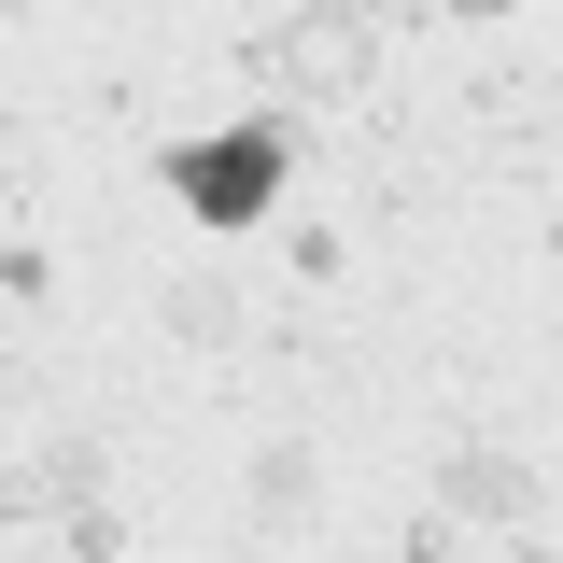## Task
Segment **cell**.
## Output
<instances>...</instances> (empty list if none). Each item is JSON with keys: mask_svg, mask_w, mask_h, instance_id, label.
Listing matches in <instances>:
<instances>
[{"mask_svg": "<svg viewBox=\"0 0 563 563\" xmlns=\"http://www.w3.org/2000/svg\"><path fill=\"white\" fill-rule=\"evenodd\" d=\"M169 324H184V339H240V296H225V268L169 282Z\"/></svg>", "mask_w": 563, "mask_h": 563, "instance_id": "8992f818", "label": "cell"}, {"mask_svg": "<svg viewBox=\"0 0 563 563\" xmlns=\"http://www.w3.org/2000/svg\"><path fill=\"white\" fill-rule=\"evenodd\" d=\"M70 507H99V451H85V437H57L29 479L0 493V521H70Z\"/></svg>", "mask_w": 563, "mask_h": 563, "instance_id": "277c9868", "label": "cell"}, {"mask_svg": "<svg viewBox=\"0 0 563 563\" xmlns=\"http://www.w3.org/2000/svg\"><path fill=\"white\" fill-rule=\"evenodd\" d=\"M310 493H324V465H310V451L282 437L268 465H254V521H310Z\"/></svg>", "mask_w": 563, "mask_h": 563, "instance_id": "5b68a950", "label": "cell"}, {"mask_svg": "<svg viewBox=\"0 0 563 563\" xmlns=\"http://www.w3.org/2000/svg\"><path fill=\"white\" fill-rule=\"evenodd\" d=\"M282 99H366V70H380V29L352 14V0H310V14H282L268 43H254Z\"/></svg>", "mask_w": 563, "mask_h": 563, "instance_id": "7a4b0ae2", "label": "cell"}, {"mask_svg": "<svg viewBox=\"0 0 563 563\" xmlns=\"http://www.w3.org/2000/svg\"><path fill=\"white\" fill-rule=\"evenodd\" d=\"M521 563H550V550H521Z\"/></svg>", "mask_w": 563, "mask_h": 563, "instance_id": "30bf717a", "label": "cell"}, {"mask_svg": "<svg viewBox=\"0 0 563 563\" xmlns=\"http://www.w3.org/2000/svg\"><path fill=\"white\" fill-rule=\"evenodd\" d=\"M282 169H296V128H225V141H184L169 155V198L198 211V225H254V211L282 198Z\"/></svg>", "mask_w": 563, "mask_h": 563, "instance_id": "6da1fadb", "label": "cell"}, {"mask_svg": "<svg viewBox=\"0 0 563 563\" xmlns=\"http://www.w3.org/2000/svg\"><path fill=\"white\" fill-rule=\"evenodd\" d=\"M0 14H29V0H0Z\"/></svg>", "mask_w": 563, "mask_h": 563, "instance_id": "9c48e42d", "label": "cell"}, {"mask_svg": "<svg viewBox=\"0 0 563 563\" xmlns=\"http://www.w3.org/2000/svg\"><path fill=\"white\" fill-rule=\"evenodd\" d=\"M451 14H521V0H451Z\"/></svg>", "mask_w": 563, "mask_h": 563, "instance_id": "ba28073f", "label": "cell"}, {"mask_svg": "<svg viewBox=\"0 0 563 563\" xmlns=\"http://www.w3.org/2000/svg\"><path fill=\"white\" fill-rule=\"evenodd\" d=\"M352 14H366V29H380V43H395V29H409V14H437V0H352Z\"/></svg>", "mask_w": 563, "mask_h": 563, "instance_id": "52a82bcc", "label": "cell"}, {"mask_svg": "<svg viewBox=\"0 0 563 563\" xmlns=\"http://www.w3.org/2000/svg\"><path fill=\"white\" fill-rule=\"evenodd\" d=\"M395 563H422V550H395Z\"/></svg>", "mask_w": 563, "mask_h": 563, "instance_id": "8fae6325", "label": "cell"}, {"mask_svg": "<svg viewBox=\"0 0 563 563\" xmlns=\"http://www.w3.org/2000/svg\"><path fill=\"white\" fill-rule=\"evenodd\" d=\"M437 507H451V521H536V507H550V479H536L521 451H451Z\"/></svg>", "mask_w": 563, "mask_h": 563, "instance_id": "3957f363", "label": "cell"}]
</instances>
